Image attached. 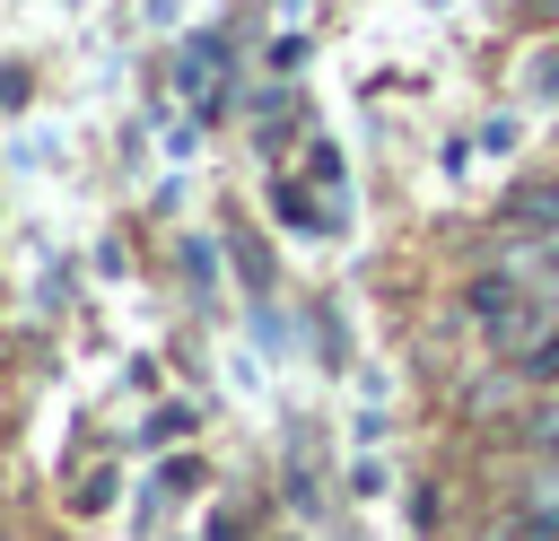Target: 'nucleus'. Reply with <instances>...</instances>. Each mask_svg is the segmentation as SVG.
I'll return each instance as SVG.
<instances>
[{
  "label": "nucleus",
  "instance_id": "obj_1",
  "mask_svg": "<svg viewBox=\"0 0 559 541\" xmlns=\"http://www.w3.org/2000/svg\"><path fill=\"white\" fill-rule=\"evenodd\" d=\"M105 497H114V471H87V480H79V515H96Z\"/></svg>",
  "mask_w": 559,
  "mask_h": 541
}]
</instances>
